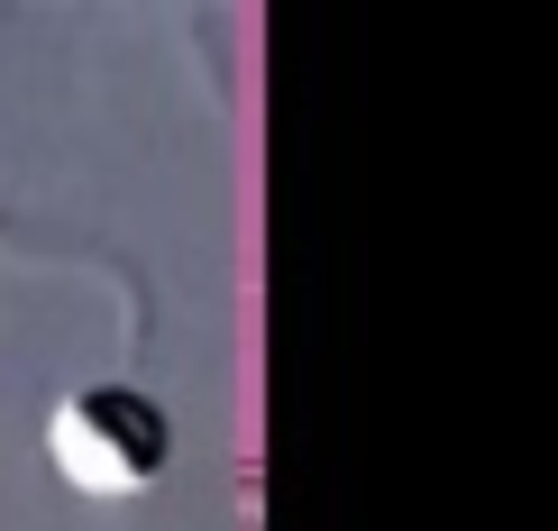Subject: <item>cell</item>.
I'll return each mask as SVG.
<instances>
[{
    "mask_svg": "<svg viewBox=\"0 0 558 531\" xmlns=\"http://www.w3.org/2000/svg\"><path fill=\"white\" fill-rule=\"evenodd\" d=\"M46 449H56V468L74 476L83 495H137V486L166 476L174 422H166V403L137 395V385H83V395L56 403Z\"/></svg>",
    "mask_w": 558,
    "mask_h": 531,
    "instance_id": "cell-1",
    "label": "cell"
}]
</instances>
